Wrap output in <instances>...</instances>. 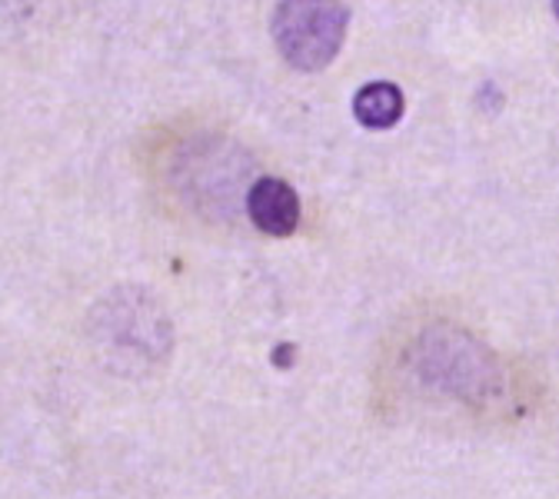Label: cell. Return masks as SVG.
<instances>
[{"label":"cell","mask_w":559,"mask_h":499,"mask_svg":"<svg viewBox=\"0 0 559 499\" xmlns=\"http://www.w3.org/2000/svg\"><path fill=\"white\" fill-rule=\"evenodd\" d=\"M349 11L343 0H280L273 14L276 50L297 70H323L343 47Z\"/></svg>","instance_id":"1"},{"label":"cell","mask_w":559,"mask_h":499,"mask_svg":"<svg viewBox=\"0 0 559 499\" xmlns=\"http://www.w3.org/2000/svg\"><path fill=\"white\" fill-rule=\"evenodd\" d=\"M247 213L257 230L270 237H290L300 227V197L280 177H260L247 193Z\"/></svg>","instance_id":"2"},{"label":"cell","mask_w":559,"mask_h":499,"mask_svg":"<svg viewBox=\"0 0 559 499\" xmlns=\"http://www.w3.org/2000/svg\"><path fill=\"white\" fill-rule=\"evenodd\" d=\"M354 114L370 130H390L403 117V94L396 84H386V81L367 84L354 97Z\"/></svg>","instance_id":"3"},{"label":"cell","mask_w":559,"mask_h":499,"mask_svg":"<svg viewBox=\"0 0 559 499\" xmlns=\"http://www.w3.org/2000/svg\"><path fill=\"white\" fill-rule=\"evenodd\" d=\"M552 14L559 17V0H552Z\"/></svg>","instance_id":"4"}]
</instances>
